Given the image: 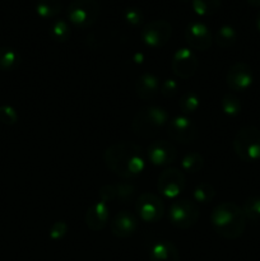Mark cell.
<instances>
[{
	"label": "cell",
	"instance_id": "12",
	"mask_svg": "<svg viewBox=\"0 0 260 261\" xmlns=\"http://www.w3.org/2000/svg\"><path fill=\"white\" fill-rule=\"evenodd\" d=\"M168 135L172 140L183 144H188L195 140L198 129L195 124L186 116H176L168 121Z\"/></svg>",
	"mask_w": 260,
	"mask_h": 261
},
{
	"label": "cell",
	"instance_id": "20",
	"mask_svg": "<svg viewBox=\"0 0 260 261\" xmlns=\"http://www.w3.org/2000/svg\"><path fill=\"white\" fill-rule=\"evenodd\" d=\"M35 9L38 17L48 19L61 12L63 4H61V0H37Z\"/></svg>",
	"mask_w": 260,
	"mask_h": 261
},
{
	"label": "cell",
	"instance_id": "21",
	"mask_svg": "<svg viewBox=\"0 0 260 261\" xmlns=\"http://www.w3.org/2000/svg\"><path fill=\"white\" fill-rule=\"evenodd\" d=\"M237 40V33L232 25L224 24L218 28L214 36V41L222 48H229L235 45Z\"/></svg>",
	"mask_w": 260,
	"mask_h": 261
},
{
	"label": "cell",
	"instance_id": "24",
	"mask_svg": "<svg viewBox=\"0 0 260 261\" xmlns=\"http://www.w3.org/2000/svg\"><path fill=\"white\" fill-rule=\"evenodd\" d=\"M216 196V189L213 185L208 182H201L199 185H196V188L194 189L193 198L196 203L199 204H208Z\"/></svg>",
	"mask_w": 260,
	"mask_h": 261
},
{
	"label": "cell",
	"instance_id": "8",
	"mask_svg": "<svg viewBox=\"0 0 260 261\" xmlns=\"http://www.w3.org/2000/svg\"><path fill=\"white\" fill-rule=\"evenodd\" d=\"M185 185V176L178 168H167L158 176L157 190L167 199L177 198L184 191Z\"/></svg>",
	"mask_w": 260,
	"mask_h": 261
},
{
	"label": "cell",
	"instance_id": "10",
	"mask_svg": "<svg viewBox=\"0 0 260 261\" xmlns=\"http://www.w3.org/2000/svg\"><path fill=\"white\" fill-rule=\"evenodd\" d=\"M198 58L195 56V54L190 48L186 47L178 48L173 54L172 63H171L173 74L180 79L191 78L198 70Z\"/></svg>",
	"mask_w": 260,
	"mask_h": 261
},
{
	"label": "cell",
	"instance_id": "2",
	"mask_svg": "<svg viewBox=\"0 0 260 261\" xmlns=\"http://www.w3.org/2000/svg\"><path fill=\"white\" fill-rule=\"evenodd\" d=\"M211 224L216 233L226 240H236L242 236L246 228V217L242 208L235 203H222L213 209Z\"/></svg>",
	"mask_w": 260,
	"mask_h": 261
},
{
	"label": "cell",
	"instance_id": "37",
	"mask_svg": "<svg viewBox=\"0 0 260 261\" xmlns=\"http://www.w3.org/2000/svg\"><path fill=\"white\" fill-rule=\"evenodd\" d=\"M183 2H188V0H183Z\"/></svg>",
	"mask_w": 260,
	"mask_h": 261
},
{
	"label": "cell",
	"instance_id": "14",
	"mask_svg": "<svg viewBox=\"0 0 260 261\" xmlns=\"http://www.w3.org/2000/svg\"><path fill=\"white\" fill-rule=\"evenodd\" d=\"M148 158L155 166H167L175 162L177 158V149L175 145L166 140H157L148 147Z\"/></svg>",
	"mask_w": 260,
	"mask_h": 261
},
{
	"label": "cell",
	"instance_id": "4",
	"mask_svg": "<svg viewBox=\"0 0 260 261\" xmlns=\"http://www.w3.org/2000/svg\"><path fill=\"white\" fill-rule=\"evenodd\" d=\"M233 149L237 157L244 162H256L260 160V130L256 126H244L236 133Z\"/></svg>",
	"mask_w": 260,
	"mask_h": 261
},
{
	"label": "cell",
	"instance_id": "26",
	"mask_svg": "<svg viewBox=\"0 0 260 261\" xmlns=\"http://www.w3.org/2000/svg\"><path fill=\"white\" fill-rule=\"evenodd\" d=\"M183 170L188 173H196L204 167V158L200 153H189L183 158Z\"/></svg>",
	"mask_w": 260,
	"mask_h": 261
},
{
	"label": "cell",
	"instance_id": "30",
	"mask_svg": "<svg viewBox=\"0 0 260 261\" xmlns=\"http://www.w3.org/2000/svg\"><path fill=\"white\" fill-rule=\"evenodd\" d=\"M0 122L8 126H12L18 122V114L14 107L3 105L0 106Z\"/></svg>",
	"mask_w": 260,
	"mask_h": 261
},
{
	"label": "cell",
	"instance_id": "5",
	"mask_svg": "<svg viewBox=\"0 0 260 261\" xmlns=\"http://www.w3.org/2000/svg\"><path fill=\"white\" fill-rule=\"evenodd\" d=\"M101 5L97 0H73L66 9L69 22L79 28H88L97 22Z\"/></svg>",
	"mask_w": 260,
	"mask_h": 261
},
{
	"label": "cell",
	"instance_id": "35",
	"mask_svg": "<svg viewBox=\"0 0 260 261\" xmlns=\"http://www.w3.org/2000/svg\"><path fill=\"white\" fill-rule=\"evenodd\" d=\"M251 7H260V0H246Z\"/></svg>",
	"mask_w": 260,
	"mask_h": 261
},
{
	"label": "cell",
	"instance_id": "32",
	"mask_svg": "<svg viewBox=\"0 0 260 261\" xmlns=\"http://www.w3.org/2000/svg\"><path fill=\"white\" fill-rule=\"evenodd\" d=\"M160 91L163 97L171 98V97H173L178 92V83L175 79H166V81H163L162 83H161Z\"/></svg>",
	"mask_w": 260,
	"mask_h": 261
},
{
	"label": "cell",
	"instance_id": "13",
	"mask_svg": "<svg viewBox=\"0 0 260 261\" xmlns=\"http://www.w3.org/2000/svg\"><path fill=\"white\" fill-rule=\"evenodd\" d=\"M185 40L191 48L198 51H206L213 42L211 31L201 22H191L186 25Z\"/></svg>",
	"mask_w": 260,
	"mask_h": 261
},
{
	"label": "cell",
	"instance_id": "16",
	"mask_svg": "<svg viewBox=\"0 0 260 261\" xmlns=\"http://www.w3.org/2000/svg\"><path fill=\"white\" fill-rule=\"evenodd\" d=\"M109 217H110L109 204L99 200L97 201V203L92 204V205L87 209L84 221H86L87 227H88L91 231L98 232V231H102V229L106 227L107 222H109Z\"/></svg>",
	"mask_w": 260,
	"mask_h": 261
},
{
	"label": "cell",
	"instance_id": "15",
	"mask_svg": "<svg viewBox=\"0 0 260 261\" xmlns=\"http://www.w3.org/2000/svg\"><path fill=\"white\" fill-rule=\"evenodd\" d=\"M110 229L114 236L119 237V239H127L137 232V217L127 211L119 212L110 222Z\"/></svg>",
	"mask_w": 260,
	"mask_h": 261
},
{
	"label": "cell",
	"instance_id": "29",
	"mask_svg": "<svg viewBox=\"0 0 260 261\" xmlns=\"http://www.w3.org/2000/svg\"><path fill=\"white\" fill-rule=\"evenodd\" d=\"M124 19L127 24L133 25V27H138V25L143 24V12L137 7H129L124 10Z\"/></svg>",
	"mask_w": 260,
	"mask_h": 261
},
{
	"label": "cell",
	"instance_id": "7",
	"mask_svg": "<svg viewBox=\"0 0 260 261\" xmlns=\"http://www.w3.org/2000/svg\"><path fill=\"white\" fill-rule=\"evenodd\" d=\"M172 36V25L167 20H152L143 25L140 37L143 42L152 48L163 47Z\"/></svg>",
	"mask_w": 260,
	"mask_h": 261
},
{
	"label": "cell",
	"instance_id": "31",
	"mask_svg": "<svg viewBox=\"0 0 260 261\" xmlns=\"http://www.w3.org/2000/svg\"><path fill=\"white\" fill-rule=\"evenodd\" d=\"M135 195V188L132 184H119L116 185V198L124 204L133 200Z\"/></svg>",
	"mask_w": 260,
	"mask_h": 261
},
{
	"label": "cell",
	"instance_id": "17",
	"mask_svg": "<svg viewBox=\"0 0 260 261\" xmlns=\"http://www.w3.org/2000/svg\"><path fill=\"white\" fill-rule=\"evenodd\" d=\"M161 88V83L155 75L150 73H144L135 82V92L140 99L149 101L158 94Z\"/></svg>",
	"mask_w": 260,
	"mask_h": 261
},
{
	"label": "cell",
	"instance_id": "11",
	"mask_svg": "<svg viewBox=\"0 0 260 261\" xmlns=\"http://www.w3.org/2000/svg\"><path fill=\"white\" fill-rule=\"evenodd\" d=\"M254 82V73L249 64L244 61L235 63L226 75V83L229 89L235 92H244L251 87Z\"/></svg>",
	"mask_w": 260,
	"mask_h": 261
},
{
	"label": "cell",
	"instance_id": "18",
	"mask_svg": "<svg viewBox=\"0 0 260 261\" xmlns=\"http://www.w3.org/2000/svg\"><path fill=\"white\" fill-rule=\"evenodd\" d=\"M149 261H180V254L172 242L160 240L150 247Z\"/></svg>",
	"mask_w": 260,
	"mask_h": 261
},
{
	"label": "cell",
	"instance_id": "3",
	"mask_svg": "<svg viewBox=\"0 0 260 261\" xmlns=\"http://www.w3.org/2000/svg\"><path fill=\"white\" fill-rule=\"evenodd\" d=\"M167 122L168 114L165 109L158 106H145L133 117L132 130L138 137L150 138L157 134Z\"/></svg>",
	"mask_w": 260,
	"mask_h": 261
},
{
	"label": "cell",
	"instance_id": "34",
	"mask_svg": "<svg viewBox=\"0 0 260 261\" xmlns=\"http://www.w3.org/2000/svg\"><path fill=\"white\" fill-rule=\"evenodd\" d=\"M99 196L105 203H109V201L116 199V185H103L99 190Z\"/></svg>",
	"mask_w": 260,
	"mask_h": 261
},
{
	"label": "cell",
	"instance_id": "28",
	"mask_svg": "<svg viewBox=\"0 0 260 261\" xmlns=\"http://www.w3.org/2000/svg\"><path fill=\"white\" fill-rule=\"evenodd\" d=\"M51 36L56 42H66L71 36V31L68 22L64 19L56 20L51 27Z\"/></svg>",
	"mask_w": 260,
	"mask_h": 261
},
{
	"label": "cell",
	"instance_id": "23",
	"mask_svg": "<svg viewBox=\"0 0 260 261\" xmlns=\"http://www.w3.org/2000/svg\"><path fill=\"white\" fill-rule=\"evenodd\" d=\"M246 219L252 223H260V196H250L242 205Z\"/></svg>",
	"mask_w": 260,
	"mask_h": 261
},
{
	"label": "cell",
	"instance_id": "27",
	"mask_svg": "<svg viewBox=\"0 0 260 261\" xmlns=\"http://www.w3.org/2000/svg\"><path fill=\"white\" fill-rule=\"evenodd\" d=\"M221 107H222V111L227 115V116H237V115L241 112L242 110V105L241 101L237 98L235 94L228 93L226 96H223L221 101Z\"/></svg>",
	"mask_w": 260,
	"mask_h": 261
},
{
	"label": "cell",
	"instance_id": "9",
	"mask_svg": "<svg viewBox=\"0 0 260 261\" xmlns=\"http://www.w3.org/2000/svg\"><path fill=\"white\" fill-rule=\"evenodd\" d=\"M135 211L145 223H155L160 221L165 213L163 201L157 195L150 193H144L137 199Z\"/></svg>",
	"mask_w": 260,
	"mask_h": 261
},
{
	"label": "cell",
	"instance_id": "36",
	"mask_svg": "<svg viewBox=\"0 0 260 261\" xmlns=\"http://www.w3.org/2000/svg\"><path fill=\"white\" fill-rule=\"evenodd\" d=\"M256 27H257V30H259V32H260V13L257 14V18H256Z\"/></svg>",
	"mask_w": 260,
	"mask_h": 261
},
{
	"label": "cell",
	"instance_id": "6",
	"mask_svg": "<svg viewBox=\"0 0 260 261\" xmlns=\"http://www.w3.org/2000/svg\"><path fill=\"white\" fill-rule=\"evenodd\" d=\"M168 219L172 226L180 229H188L195 226L199 219V208L189 199H178L168 211Z\"/></svg>",
	"mask_w": 260,
	"mask_h": 261
},
{
	"label": "cell",
	"instance_id": "1",
	"mask_svg": "<svg viewBox=\"0 0 260 261\" xmlns=\"http://www.w3.org/2000/svg\"><path fill=\"white\" fill-rule=\"evenodd\" d=\"M107 168L119 177L129 180L144 170L145 160L142 148L133 143H115L103 153Z\"/></svg>",
	"mask_w": 260,
	"mask_h": 261
},
{
	"label": "cell",
	"instance_id": "19",
	"mask_svg": "<svg viewBox=\"0 0 260 261\" xmlns=\"http://www.w3.org/2000/svg\"><path fill=\"white\" fill-rule=\"evenodd\" d=\"M20 64V55L14 48L0 47V71H12Z\"/></svg>",
	"mask_w": 260,
	"mask_h": 261
},
{
	"label": "cell",
	"instance_id": "33",
	"mask_svg": "<svg viewBox=\"0 0 260 261\" xmlns=\"http://www.w3.org/2000/svg\"><path fill=\"white\" fill-rule=\"evenodd\" d=\"M68 232V224L64 221H58L51 226L50 228V237L54 240V241H58V240H61Z\"/></svg>",
	"mask_w": 260,
	"mask_h": 261
},
{
	"label": "cell",
	"instance_id": "22",
	"mask_svg": "<svg viewBox=\"0 0 260 261\" xmlns=\"http://www.w3.org/2000/svg\"><path fill=\"white\" fill-rule=\"evenodd\" d=\"M221 0H191V8L200 17H209L218 12Z\"/></svg>",
	"mask_w": 260,
	"mask_h": 261
},
{
	"label": "cell",
	"instance_id": "25",
	"mask_svg": "<svg viewBox=\"0 0 260 261\" xmlns=\"http://www.w3.org/2000/svg\"><path fill=\"white\" fill-rule=\"evenodd\" d=\"M178 105H180V110L183 114L190 115L194 114L200 107V98H199L198 93L193 91H188L181 96Z\"/></svg>",
	"mask_w": 260,
	"mask_h": 261
}]
</instances>
